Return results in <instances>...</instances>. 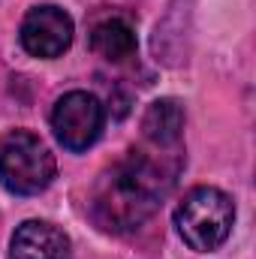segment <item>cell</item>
Returning <instances> with one entry per match:
<instances>
[{
  "label": "cell",
  "mask_w": 256,
  "mask_h": 259,
  "mask_svg": "<svg viewBox=\"0 0 256 259\" xmlns=\"http://www.w3.org/2000/svg\"><path fill=\"white\" fill-rule=\"evenodd\" d=\"M58 163L49 145L27 133L15 130L0 139V184L15 196H36L55 181Z\"/></svg>",
  "instance_id": "cell-3"
},
{
  "label": "cell",
  "mask_w": 256,
  "mask_h": 259,
  "mask_svg": "<svg viewBox=\"0 0 256 259\" xmlns=\"http://www.w3.org/2000/svg\"><path fill=\"white\" fill-rule=\"evenodd\" d=\"M232 223H235V205L217 187H193L175 211L178 235L184 238L187 247L199 253L217 250L229 238Z\"/></svg>",
  "instance_id": "cell-2"
},
{
  "label": "cell",
  "mask_w": 256,
  "mask_h": 259,
  "mask_svg": "<svg viewBox=\"0 0 256 259\" xmlns=\"http://www.w3.org/2000/svg\"><path fill=\"white\" fill-rule=\"evenodd\" d=\"M91 49L103 61L124 64L136 55V30L124 18H106L91 30Z\"/></svg>",
  "instance_id": "cell-8"
},
{
  "label": "cell",
  "mask_w": 256,
  "mask_h": 259,
  "mask_svg": "<svg viewBox=\"0 0 256 259\" xmlns=\"http://www.w3.org/2000/svg\"><path fill=\"white\" fill-rule=\"evenodd\" d=\"M169 184L172 172H163L160 163L133 151L127 160L100 175L91 199V214L106 232H130L157 211Z\"/></svg>",
  "instance_id": "cell-1"
},
{
  "label": "cell",
  "mask_w": 256,
  "mask_h": 259,
  "mask_svg": "<svg viewBox=\"0 0 256 259\" xmlns=\"http://www.w3.org/2000/svg\"><path fill=\"white\" fill-rule=\"evenodd\" d=\"M103 103L88 91H69L55 103L52 130L66 151H88L103 133Z\"/></svg>",
  "instance_id": "cell-4"
},
{
  "label": "cell",
  "mask_w": 256,
  "mask_h": 259,
  "mask_svg": "<svg viewBox=\"0 0 256 259\" xmlns=\"http://www.w3.org/2000/svg\"><path fill=\"white\" fill-rule=\"evenodd\" d=\"M184 130V109L178 100H157L148 106L145 118H142V133L151 145L157 148H169L178 145Z\"/></svg>",
  "instance_id": "cell-7"
},
{
  "label": "cell",
  "mask_w": 256,
  "mask_h": 259,
  "mask_svg": "<svg viewBox=\"0 0 256 259\" xmlns=\"http://www.w3.org/2000/svg\"><path fill=\"white\" fill-rule=\"evenodd\" d=\"M9 259H72V244L55 223L27 220L12 232Z\"/></svg>",
  "instance_id": "cell-6"
},
{
  "label": "cell",
  "mask_w": 256,
  "mask_h": 259,
  "mask_svg": "<svg viewBox=\"0 0 256 259\" xmlns=\"http://www.w3.org/2000/svg\"><path fill=\"white\" fill-rule=\"evenodd\" d=\"M18 39L33 58H61L72 46V18L61 6H33L18 30Z\"/></svg>",
  "instance_id": "cell-5"
}]
</instances>
